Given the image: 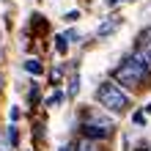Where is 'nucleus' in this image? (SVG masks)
Instances as JSON below:
<instances>
[{"mask_svg": "<svg viewBox=\"0 0 151 151\" xmlns=\"http://www.w3.org/2000/svg\"><path fill=\"white\" fill-rule=\"evenodd\" d=\"M115 77V85H124V88H143L151 77V66L143 63L137 55H127L121 60V66L113 72Z\"/></svg>", "mask_w": 151, "mask_h": 151, "instance_id": "obj_1", "label": "nucleus"}, {"mask_svg": "<svg viewBox=\"0 0 151 151\" xmlns=\"http://www.w3.org/2000/svg\"><path fill=\"white\" fill-rule=\"evenodd\" d=\"M96 102H99L104 110H110V113H127V110H129V104H132L129 93L124 91L121 85L110 83V80L96 88Z\"/></svg>", "mask_w": 151, "mask_h": 151, "instance_id": "obj_2", "label": "nucleus"}, {"mask_svg": "<svg viewBox=\"0 0 151 151\" xmlns=\"http://www.w3.org/2000/svg\"><path fill=\"white\" fill-rule=\"evenodd\" d=\"M83 135H85V140L110 137V135H113V121L99 118V115H88V118L83 121Z\"/></svg>", "mask_w": 151, "mask_h": 151, "instance_id": "obj_3", "label": "nucleus"}, {"mask_svg": "<svg viewBox=\"0 0 151 151\" xmlns=\"http://www.w3.org/2000/svg\"><path fill=\"white\" fill-rule=\"evenodd\" d=\"M132 55H137L143 63L151 66V28L140 30V36H137V47H135V52H132Z\"/></svg>", "mask_w": 151, "mask_h": 151, "instance_id": "obj_4", "label": "nucleus"}, {"mask_svg": "<svg viewBox=\"0 0 151 151\" xmlns=\"http://www.w3.org/2000/svg\"><path fill=\"white\" fill-rule=\"evenodd\" d=\"M118 25H121V19H118V17H113V19H107V22H104V25H102L99 30H96V36H99V39L110 36L113 30H118Z\"/></svg>", "mask_w": 151, "mask_h": 151, "instance_id": "obj_5", "label": "nucleus"}, {"mask_svg": "<svg viewBox=\"0 0 151 151\" xmlns=\"http://www.w3.org/2000/svg\"><path fill=\"white\" fill-rule=\"evenodd\" d=\"M25 72H30V74H41V72H44V66H41V60L28 58V60H25Z\"/></svg>", "mask_w": 151, "mask_h": 151, "instance_id": "obj_6", "label": "nucleus"}, {"mask_svg": "<svg viewBox=\"0 0 151 151\" xmlns=\"http://www.w3.org/2000/svg\"><path fill=\"white\" fill-rule=\"evenodd\" d=\"M55 47H58V52H66V50H69V39H66V36H58V39H55Z\"/></svg>", "mask_w": 151, "mask_h": 151, "instance_id": "obj_7", "label": "nucleus"}, {"mask_svg": "<svg viewBox=\"0 0 151 151\" xmlns=\"http://www.w3.org/2000/svg\"><path fill=\"white\" fill-rule=\"evenodd\" d=\"M77 91H80V77L74 74V77H72V83H69V96H74Z\"/></svg>", "mask_w": 151, "mask_h": 151, "instance_id": "obj_8", "label": "nucleus"}, {"mask_svg": "<svg viewBox=\"0 0 151 151\" xmlns=\"http://www.w3.org/2000/svg\"><path fill=\"white\" fill-rule=\"evenodd\" d=\"M58 102H63V93H52L50 99H47V104H50V107H55Z\"/></svg>", "mask_w": 151, "mask_h": 151, "instance_id": "obj_9", "label": "nucleus"}, {"mask_svg": "<svg viewBox=\"0 0 151 151\" xmlns=\"http://www.w3.org/2000/svg\"><path fill=\"white\" fill-rule=\"evenodd\" d=\"M8 143L17 146V129H14V127H8Z\"/></svg>", "mask_w": 151, "mask_h": 151, "instance_id": "obj_10", "label": "nucleus"}, {"mask_svg": "<svg viewBox=\"0 0 151 151\" xmlns=\"http://www.w3.org/2000/svg\"><path fill=\"white\" fill-rule=\"evenodd\" d=\"M135 124H146V115L143 113H135Z\"/></svg>", "mask_w": 151, "mask_h": 151, "instance_id": "obj_11", "label": "nucleus"}, {"mask_svg": "<svg viewBox=\"0 0 151 151\" xmlns=\"http://www.w3.org/2000/svg\"><path fill=\"white\" fill-rule=\"evenodd\" d=\"M113 3H118V0H107V6H113Z\"/></svg>", "mask_w": 151, "mask_h": 151, "instance_id": "obj_12", "label": "nucleus"}]
</instances>
